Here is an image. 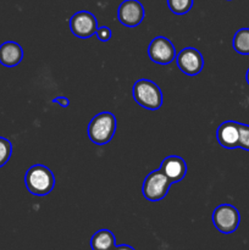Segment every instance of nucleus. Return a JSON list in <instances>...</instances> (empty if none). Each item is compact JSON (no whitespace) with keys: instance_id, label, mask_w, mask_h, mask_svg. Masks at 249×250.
Here are the masks:
<instances>
[{"instance_id":"obj_1","label":"nucleus","mask_w":249,"mask_h":250,"mask_svg":"<svg viewBox=\"0 0 249 250\" xmlns=\"http://www.w3.org/2000/svg\"><path fill=\"white\" fill-rule=\"evenodd\" d=\"M24 185L31 194L44 197L51 193L55 187V176L53 171L44 165H33L24 175Z\"/></svg>"},{"instance_id":"obj_2","label":"nucleus","mask_w":249,"mask_h":250,"mask_svg":"<svg viewBox=\"0 0 249 250\" xmlns=\"http://www.w3.org/2000/svg\"><path fill=\"white\" fill-rule=\"evenodd\" d=\"M116 117L112 112L103 111L95 115L88 125V137L90 142L97 146L109 143L116 132Z\"/></svg>"},{"instance_id":"obj_3","label":"nucleus","mask_w":249,"mask_h":250,"mask_svg":"<svg viewBox=\"0 0 249 250\" xmlns=\"http://www.w3.org/2000/svg\"><path fill=\"white\" fill-rule=\"evenodd\" d=\"M132 97L139 106L155 111L163 105V92L154 81L138 80L132 88Z\"/></svg>"},{"instance_id":"obj_4","label":"nucleus","mask_w":249,"mask_h":250,"mask_svg":"<svg viewBox=\"0 0 249 250\" xmlns=\"http://www.w3.org/2000/svg\"><path fill=\"white\" fill-rule=\"evenodd\" d=\"M171 185L172 183L170 182V180L159 168V170L151 171L144 178L143 185H142V194L149 202H159L167 195Z\"/></svg>"},{"instance_id":"obj_5","label":"nucleus","mask_w":249,"mask_h":250,"mask_svg":"<svg viewBox=\"0 0 249 250\" xmlns=\"http://www.w3.org/2000/svg\"><path fill=\"white\" fill-rule=\"evenodd\" d=\"M211 220L217 231L224 234H231L237 231L241 224V214L233 205L221 204L214 210Z\"/></svg>"},{"instance_id":"obj_6","label":"nucleus","mask_w":249,"mask_h":250,"mask_svg":"<svg viewBox=\"0 0 249 250\" xmlns=\"http://www.w3.org/2000/svg\"><path fill=\"white\" fill-rule=\"evenodd\" d=\"M148 55L153 62L158 65H168L176 59L175 45L170 39L164 36H158L149 43Z\"/></svg>"},{"instance_id":"obj_7","label":"nucleus","mask_w":249,"mask_h":250,"mask_svg":"<svg viewBox=\"0 0 249 250\" xmlns=\"http://www.w3.org/2000/svg\"><path fill=\"white\" fill-rule=\"evenodd\" d=\"M98 20L92 12L78 11L70 19V29L73 36L81 39H88L95 34L98 29Z\"/></svg>"},{"instance_id":"obj_8","label":"nucleus","mask_w":249,"mask_h":250,"mask_svg":"<svg viewBox=\"0 0 249 250\" xmlns=\"http://www.w3.org/2000/svg\"><path fill=\"white\" fill-rule=\"evenodd\" d=\"M145 17V10L139 0H124L117 10L120 23L128 28L139 26Z\"/></svg>"},{"instance_id":"obj_9","label":"nucleus","mask_w":249,"mask_h":250,"mask_svg":"<svg viewBox=\"0 0 249 250\" xmlns=\"http://www.w3.org/2000/svg\"><path fill=\"white\" fill-rule=\"evenodd\" d=\"M178 68L187 76H197L204 67V58L198 49L187 46L176 55Z\"/></svg>"},{"instance_id":"obj_10","label":"nucleus","mask_w":249,"mask_h":250,"mask_svg":"<svg viewBox=\"0 0 249 250\" xmlns=\"http://www.w3.org/2000/svg\"><path fill=\"white\" fill-rule=\"evenodd\" d=\"M160 170L170 180V182L175 185L182 181L187 175V163L181 156L170 155L164 159Z\"/></svg>"},{"instance_id":"obj_11","label":"nucleus","mask_w":249,"mask_h":250,"mask_svg":"<svg viewBox=\"0 0 249 250\" xmlns=\"http://www.w3.org/2000/svg\"><path fill=\"white\" fill-rule=\"evenodd\" d=\"M216 139L220 146L225 149L238 148L239 122L225 121L217 127Z\"/></svg>"},{"instance_id":"obj_12","label":"nucleus","mask_w":249,"mask_h":250,"mask_svg":"<svg viewBox=\"0 0 249 250\" xmlns=\"http://www.w3.org/2000/svg\"><path fill=\"white\" fill-rule=\"evenodd\" d=\"M23 59V49L16 42H5L0 45V63L5 67H15Z\"/></svg>"},{"instance_id":"obj_13","label":"nucleus","mask_w":249,"mask_h":250,"mask_svg":"<svg viewBox=\"0 0 249 250\" xmlns=\"http://www.w3.org/2000/svg\"><path fill=\"white\" fill-rule=\"evenodd\" d=\"M115 246H116V238L110 229H99L90 238L92 250H112Z\"/></svg>"},{"instance_id":"obj_14","label":"nucleus","mask_w":249,"mask_h":250,"mask_svg":"<svg viewBox=\"0 0 249 250\" xmlns=\"http://www.w3.org/2000/svg\"><path fill=\"white\" fill-rule=\"evenodd\" d=\"M232 45L241 55H249V28L238 29L233 36Z\"/></svg>"},{"instance_id":"obj_15","label":"nucleus","mask_w":249,"mask_h":250,"mask_svg":"<svg viewBox=\"0 0 249 250\" xmlns=\"http://www.w3.org/2000/svg\"><path fill=\"white\" fill-rule=\"evenodd\" d=\"M194 0H167V6L175 15H186L193 7Z\"/></svg>"},{"instance_id":"obj_16","label":"nucleus","mask_w":249,"mask_h":250,"mask_svg":"<svg viewBox=\"0 0 249 250\" xmlns=\"http://www.w3.org/2000/svg\"><path fill=\"white\" fill-rule=\"evenodd\" d=\"M12 154V144L9 139L0 137V167L5 166Z\"/></svg>"},{"instance_id":"obj_17","label":"nucleus","mask_w":249,"mask_h":250,"mask_svg":"<svg viewBox=\"0 0 249 250\" xmlns=\"http://www.w3.org/2000/svg\"><path fill=\"white\" fill-rule=\"evenodd\" d=\"M238 148L249 151V125L239 124Z\"/></svg>"},{"instance_id":"obj_18","label":"nucleus","mask_w":249,"mask_h":250,"mask_svg":"<svg viewBox=\"0 0 249 250\" xmlns=\"http://www.w3.org/2000/svg\"><path fill=\"white\" fill-rule=\"evenodd\" d=\"M95 36H97V38L99 39L100 42H109L112 37L111 29L106 26L98 27L97 32H95Z\"/></svg>"},{"instance_id":"obj_19","label":"nucleus","mask_w":249,"mask_h":250,"mask_svg":"<svg viewBox=\"0 0 249 250\" xmlns=\"http://www.w3.org/2000/svg\"><path fill=\"white\" fill-rule=\"evenodd\" d=\"M53 103L60 105L61 107H68V106H70V100H68L66 97L55 98V99H53Z\"/></svg>"},{"instance_id":"obj_20","label":"nucleus","mask_w":249,"mask_h":250,"mask_svg":"<svg viewBox=\"0 0 249 250\" xmlns=\"http://www.w3.org/2000/svg\"><path fill=\"white\" fill-rule=\"evenodd\" d=\"M112 250H136V249L132 248V247L128 246V244H120V246H117L116 244Z\"/></svg>"},{"instance_id":"obj_21","label":"nucleus","mask_w":249,"mask_h":250,"mask_svg":"<svg viewBox=\"0 0 249 250\" xmlns=\"http://www.w3.org/2000/svg\"><path fill=\"white\" fill-rule=\"evenodd\" d=\"M246 81H247V83L249 84V68L247 70V73H246Z\"/></svg>"},{"instance_id":"obj_22","label":"nucleus","mask_w":249,"mask_h":250,"mask_svg":"<svg viewBox=\"0 0 249 250\" xmlns=\"http://www.w3.org/2000/svg\"><path fill=\"white\" fill-rule=\"evenodd\" d=\"M228 1H231V0H228Z\"/></svg>"}]
</instances>
